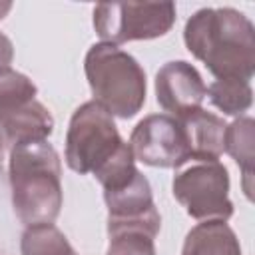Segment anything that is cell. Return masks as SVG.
<instances>
[{"label": "cell", "instance_id": "1", "mask_svg": "<svg viewBox=\"0 0 255 255\" xmlns=\"http://www.w3.org/2000/svg\"><path fill=\"white\" fill-rule=\"evenodd\" d=\"M187 50L217 80H245L255 74V28L239 10L201 8L183 28Z\"/></svg>", "mask_w": 255, "mask_h": 255}, {"label": "cell", "instance_id": "2", "mask_svg": "<svg viewBox=\"0 0 255 255\" xmlns=\"http://www.w3.org/2000/svg\"><path fill=\"white\" fill-rule=\"evenodd\" d=\"M12 205L28 225L54 223L62 211V163L48 139L10 147L8 161Z\"/></svg>", "mask_w": 255, "mask_h": 255}, {"label": "cell", "instance_id": "3", "mask_svg": "<svg viewBox=\"0 0 255 255\" xmlns=\"http://www.w3.org/2000/svg\"><path fill=\"white\" fill-rule=\"evenodd\" d=\"M94 102L122 120L133 118L145 104V72L139 62L112 44H94L84 60Z\"/></svg>", "mask_w": 255, "mask_h": 255}, {"label": "cell", "instance_id": "4", "mask_svg": "<svg viewBox=\"0 0 255 255\" xmlns=\"http://www.w3.org/2000/svg\"><path fill=\"white\" fill-rule=\"evenodd\" d=\"M124 139L114 116L100 104L86 102L74 110L66 131V163L72 171L96 173L120 147Z\"/></svg>", "mask_w": 255, "mask_h": 255}, {"label": "cell", "instance_id": "5", "mask_svg": "<svg viewBox=\"0 0 255 255\" xmlns=\"http://www.w3.org/2000/svg\"><path fill=\"white\" fill-rule=\"evenodd\" d=\"M175 22L173 2H102L94 6V30L104 44L165 36Z\"/></svg>", "mask_w": 255, "mask_h": 255}, {"label": "cell", "instance_id": "6", "mask_svg": "<svg viewBox=\"0 0 255 255\" xmlns=\"http://www.w3.org/2000/svg\"><path fill=\"white\" fill-rule=\"evenodd\" d=\"M173 197L187 215L199 221H227L233 215L229 199V171L219 161L195 163L175 173Z\"/></svg>", "mask_w": 255, "mask_h": 255}, {"label": "cell", "instance_id": "7", "mask_svg": "<svg viewBox=\"0 0 255 255\" xmlns=\"http://www.w3.org/2000/svg\"><path fill=\"white\" fill-rule=\"evenodd\" d=\"M104 201L108 207V235L118 231H143L157 237L161 217L153 203L151 185L139 169L124 185L104 191Z\"/></svg>", "mask_w": 255, "mask_h": 255}, {"label": "cell", "instance_id": "8", "mask_svg": "<svg viewBox=\"0 0 255 255\" xmlns=\"http://www.w3.org/2000/svg\"><path fill=\"white\" fill-rule=\"evenodd\" d=\"M129 147L137 161L151 167L177 169L189 161L181 126L167 114H151L139 120L129 135Z\"/></svg>", "mask_w": 255, "mask_h": 255}, {"label": "cell", "instance_id": "9", "mask_svg": "<svg viewBox=\"0 0 255 255\" xmlns=\"http://www.w3.org/2000/svg\"><path fill=\"white\" fill-rule=\"evenodd\" d=\"M207 96V86L201 74L185 60L165 62L155 74V98L157 104L171 118H181L193 110H199Z\"/></svg>", "mask_w": 255, "mask_h": 255}, {"label": "cell", "instance_id": "10", "mask_svg": "<svg viewBox=\"0 0 255 255\" xmlns=\"http://www.w3.org/2000/svg\"><path fill=\"white\" fill-rule=\"evenodd\" d=\"M175 120L181 126L189 159H195L199 163L219 161L223 153V139L227 128L223 118L199 108Z\"/></svg>", "mask_w": 255, "mask_h": 255}, {"label": "cell", "instance_id": "11", "mask_svg": "<svg viewBox=\"0 0 255 255\" xmlns=\"http://www.w3.org/2000/svg\"><path fill=\"white\" fill-rule=\"evenodd\" d=\"M54 131V118L50 110L32 100L28 104L0 110V135L10 147L20 143L44 141Z\"/></svg>", "mask_w": 255, "mask_h": 255}, {"label": "cell", "instance_id": "12", "mask_svg": "<svg viewBox=\"0 0 255 255\" xmlns=\"http://www.w3.org/2000/svg\"><path fill=\"white\" fill-rule=\"evenodd\" d=\"M181 255H241V245L225 221H203L185 235Z\"/></svg>", "mask_w": 255, "mask_h": 255}, {"label": "cell", "instance_id": "13", "mask_svg": "<svg viewBox=\"0 0 255 255\" xmlns=\"http://www.w3.org/2000/svg\"><path fill=\"white\" fill-rule=\"evenodd\" d=\"M223 151H227L243 171V191L251 199V177L255 159V122L249 116L233 120L225 128Z\"/></svg>", "mask_w": 255, "mask_h": 255}, {"label": "cell", "instance_id": "14", "mask_svg": "<svg viewBox=\"0 0 255 255\" xmlns=\"http://www.w3.org/2000/svg\"><path fill=\"white\" fill-rule=\"evenodd\" d=\"M22 255H78L54 223L28 225L20 239Z\"/></svg>", "mask_w": 255, "mask_h": 255}, {"label": "cell", "instance_id": "15", "mask_svg": "<svg viewBox=\"0 0 255 255\" xmlns=\"http://www.w3.org/2000/svg\"><path fill=\"white\" fill-rule=\"evenodd\" d=\"M209 102L223 112L225 116H235L241 118L253 104V90L251 84L245 80H215L207 88Z\"/></svg>", "mask_w": 255, "mask_h": 255}, {"label": "cell", "instance_id": "16", "mask_svg": "<svg viewBox=\"0 0 255 255\" xmlns=\"http://www.w3.org/2000/svg\"><path fill=\"white\" fill-rule=\"evenodd\" d=\"M36 84L22 72L12 68H0V110L16 108L36 100Z\"/></svg>", "mask_w": 255, "mask_h": 255}, {"label": "cell", "instance_id": "17", "mask_svg": "<svg viewBox=\"0 0 255 255\" xmlns=\"http://www.w3.org/2000/svg\"><path fill=\"white\" fill-rule=\"evenodd\" d=\"M153 239L143 231H118L110 235L106 255H157Z\"/></svg>", "mask_w": 255, "mask_h": 255}, {"label": "cell", "instance_id": "18", "mask_svg": "<svg viewBox=\"0 0 255 255\" xmlns=\"http://www.w3.org/2000/svg\"><path fill=\"white\" fill-rule=\"evenodd\" d=\"M14 60V46H12V40L0 32V68H10Z\"/></svg>", "mask_w": 255, "mask_h": 255}, {"label": "cell", "instance_id": "19", "mask_svg": "<svg viewBox=\"0 0 255 255\" xmlns=\"http://www.w3.org/2000/svg\"><path fill=\"white\" fill-rule=\"evenodd\" d=\"M10 10H12V2H0V20H4Z\"/></svg>", "mask_w": 255, "mask_h": 255}, {"label": "cell", "instance_id": "20", "mask_svg": "<svg viewBox=\"0 0 255 255\" xmlns=\"http://www.w3.org/2000/svg\"><path fill=\"white\" fill-rule=\"evenodd\" d=\"M2 151H4V139H2V135H0V157H2Z\"/></svg>", "mask_w": 255, "mask_h": 255}]
</instances>
